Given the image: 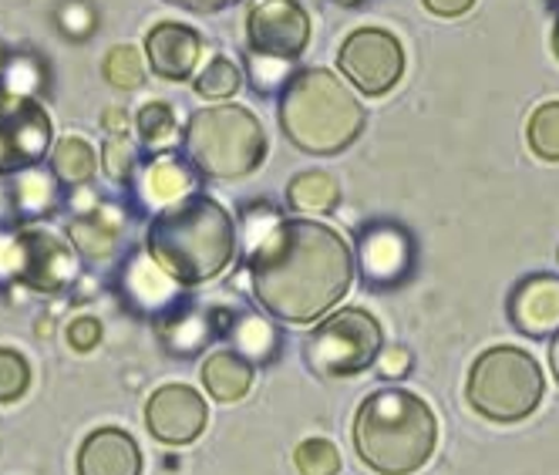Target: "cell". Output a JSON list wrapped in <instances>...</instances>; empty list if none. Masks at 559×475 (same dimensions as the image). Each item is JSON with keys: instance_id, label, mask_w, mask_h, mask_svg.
Wrapping results in <instances>:
<instances>
[{"instance_id": "30bf717a", "label": "cell", "mask_w": 559, "mask_h": 475, "mask_svg": "<svg viewBox=\"0 0 559 475\" xmlns=\"http://www.w3.org/2000/svg\"><path fill=\"white\" fill-rule=\"evenodd\" d=\"M206 421H210L206 399L189 384H166L152 391L145 402V425L152 431V439L173 449L195 442L206 431Z\"/></svg>"}, {"instance_id": "484cf974", "label": "cell", "mask_w": 559, "mask_h": 475, "mask_svg": "<svg viewBox=\"0 0 559 475\" xmlns=\"http://www.w3.org/2000/svg\"><path fill=\"white\" fill-rule=\"evenodd\" d=\"M102 71H105V82L118 92H132L145 82V64L139 58V51L132 45H118L105 55L102 61Z\"/></svg>"}, {"instance_id": "d6a6232c", "label": "cell", "mask_w": 559, "mask_h": 475, "mask_svg": "<svg viewBox=\"0 0 559 475\" xmlns=\"http://www.w3.org/2000/svg\"><path fill=\"white\" fill-rule=\"evenodd\" d=\"M102 166H105V173H108L115 182H126V179L132 176V166H135V152H132V145H129L126 139L111 135V139L105 142V152H102Z\"/></svg>"}, {"instance_id": "d6986e66", "label": "cell", "mask_w": 559, "mask_h": 475, "mask_svg": "<svg viewBox=\"0 0 559 475\" xmlns=\"http://www.w3.org/2000/svg\"><path fill=\"white\" fill-rule=\"evenodd\" d=\"M192 186H195L192 169H189L186 163H179V158H173V155H158V158H152V163H148V166L142 169V176H139V192H142V200H145L148 206H155L158 213L169 210V206H176V203H182V200H189V195H192Z\"/></svg>"}, {"instance_id": "4dcf8cb0", "label": "cell", "mask_w": 559, "mask_h": 475, "mask_svg": "<svg viewBox=\"0 0 559 475\" xmlns=\"http://www.w3.org/2000/svg\"><path fill=\"white\" fill-rule=\"evenodd\" d=\"M31 388V368L17 351L0 347V402H17Z\"/></svg>"}, {"instance_id": "277c9868", "label": "cell", "mask_w": 559, "mask_h": 475, "mask_svg": "<svg viewBox=\"0 0 559 475\" xmlns=\"http://www.w3.org/2000/svg\"><path fill=\"white\" fill-rule=\"evenodd\" d=\"M438 442V421L431 408L405 388H381L368 394L354 418V449L378 475L418 472Z\"/></svg>"}, {"instance_id": "f1b7e54d", "label": "cell", "mask_w": 559, "mask_h": 475, "mask_svg": "<svg viewBox=\"0 0 559 475\" xmlns=\"http://www.w3.org/2000/svg\"><path fill=\"white\" fill-rule=\"evenodd\" d=\"M14 203L24 216L48 213L55 206V182L41 173H24L14 186Z\"/></svg>"}, {"instance_id": "2e32d148", "label": "cell", "mask_w": 559, "mask_h": 475, "mask_svg": "<svg viewBox=\"0 0 559 475\" xmlns=\"http://www.w3.org/2000/svg\"><path fill=\"white\" fill-rule=\"evenodd\" d=\"M24 250H27L24 284H31L34 290H61L74 281V273H78L74 253L71 247L55 240V236L24 233Z\"/></svg>"}, {"instance_id": "7a4b0ae2", "label": "cell", "mask_w": 559, "mask_h": 475, "mask_svg": "<svg viewBox=\"0 0 559 475\" xmlns=\"http://www.w3.org/2000/svg\"><path fill=\"white\" fill-rule=\"evenodd\" d=\"M236 223L210 195L163 210L148 226V257L179 284L195 287L219 276L236 257Z\"/></svg>"}, {"instance_id": "8fae6325", "label": "cell", "mask_w": 559, "mask_h": 475, "mask_svg": "<svg viewBox=\"0 0 559 475\" xmlns=\"http://www.w3.org/2000/svg\"><path fill=\"white\" fill-rule=\"evenodd\" d=\"M357 263H361L365 284L374 290L402 287L415 266L412 236L394 223H374L357 240Z\"/></svg>"}, {"instance_id": "ffe728a7", "label": "cell", "mask_w": 559, "mask_h": 475, "mask_svg": "<svg viewBox=\"0 0 559 475\" xmlns=\"http://www.w3.org/2000/svg\"><path fill=\"white\" fill-rule=\"evenodd\" d=\"M257 378V365H250L236 351H213L203 361V384L216 402H239L247 399Z\"/></svg>"}, {"instance_id": "ac0fdd59", "label": "cell", "mask_w": 559, "mask_h": 475, "mask_svg": "<svg viewBox=\"0 0 559 475\" xmlns=\"http://www.w3.org/2000/svg\"><path fill=\"white\" fill-rule=\"evenodd\" d=\"M223 337L233 341V351L243 354L250 365H270L280 354V331L260 313L223 310Z\"/></svg>"}, {"instance_id": "5b68a950", "label": "cell", "mask_w": 559, "mask_h": 475, "mask_svg": "<svg viewBox=\"0 0 559 475\" xmlns=\"http://www.w3.org/2000/svg\"><path fill=\"white\" fill-rule=\"evenodd\" d=\"M182 142L192 169L213 182L247 179L266 158V132L243 105H213L192 111Z\"/></svg>"}, {"instance_id": "e575fe53", "label": "cell", "mask_w": 559, "mask_h": 475, "mask_svg": "<svg viewBox=\"0 0 559 475\" xmlns=\"http://www.w3.org/2000/svg\"><path fill=\"white\" fill-rule=\"evenodd\" d=\"M98 341H102V324L95 321V317H78V321H71V328H68V344H71L74 351H92Z\"/></svg>"}, {"instance_id": "9c48e42d", "label": "cell", "mask_w": 559, "mask_h": 475, "mask_svg": "<svg viewBox=\"0 0 559 475\" xmlns=\"http://www.w3.org/2000/svg\"><path fill=\"white\" fill-rule=\"evenodd\" d=\"M250 51L260 61L287 64L310 45V17L297 0H263L250 14Z\"/></svg>"}, {"instance_id": "60d3db41", "label": "cell", "mask_w": 559, "mask_h": 475, "mask_svg": "<svg viewBox=\"0 0 559 475\" xmlns=\"http://www.w3.org/2000/svg\"><path fill=\"white\" fill-rule=\"evenodd\" d=\"M0 71H4V51H0Z\"/></svg>"}, {"instance_id": "4fadbf2b", "label": "cell", "mask_w": 559, "mask_h": 475, "mask_svg": "<svg viewBox=\"0 0 559 475\" xmlns=\"http://www.w3.org/2000/svg\"><path fill=\"white\" fill-rule=\"evenodd\" d=\"M509 321L526 337H556L559 334V276L533 273L523 276L509 294Z\"/></svg>"}, {"instance_id": "603a6c76", "label": "cell", "mask_w": 559, "mask_h": 475, "mask_svg": "<svg viewBox=\"0 0 559 475\" xmlns=\"http://www.w3.org/2000/svg\"><path fill=\"white\" fill-rule=\"evenodd\" d=\"M98 169V155L95 149L78 139V135H68L55 145L51 152V173L58 176V182L64 186H85Z\"/></svg>"}, {"instance_id": "d4e9b609", "label": "cell", "mask_w": 559, "mask_h": 475, "mask_svg": "<svg viewBox=\"0 0 559 475\" xmlns=\"http://www.w3.org/2000/svg\"><path fill=\"white\" fill-rule=\"evenodd\" d=\"M71 236H74L78 250H82L85 257H92V260H105V257H111V253H115L118 226H115V223H108L102 213H95V216H88V219H78V223L71 226Z\"/></svg>"}, {"instance_id": "52a82bcc", "label": "cell", "mask_w": 559, "mask_h": 475, "mask_svg": "<svg viewBox=\"0 0 559 475\" xmlns=\"http://www.w3.org/2000/svg\"><path fill=\"white\" fill-rule=\"evenodd\" d=\"M384 347V331L365 307L328 313L307 337V365L324 378H350L368 371Z\"/></svg>"}, {"instance_id": "9a60e30c", "label": "cell", "mask_w": 559, "mask_h": 475, "mask_svg": "<svg viewBox=\"0 0 559 475\" xmlns=\"http://www.w3.org/2000/svg\"><path fill=\"white\" fill-rule=\"evenodd\" d=\"M78 475H142V452L122 428H98L78 449Z\"/></svg>"}, {"instance_id": "44dd1931", "label": "cell", "mask_w": 559, "mask_h": 475, "mask_svg": "<svg viewBox=\"0 0 559 475\" xmlns=\"http://www.w3.org/2000/svg\"><path fill=\"white\" fill-rule=\"evenodd\" d=\"M341 203V186L331 173L310 169L297 173L287 186V206L294 213H313V216H328Z\"/></svg>"}, {"instance_id": "7402d4cb", "label": "cell", "mask_w": 559, "mask_h": 475, "mask_svg": "<svg viewBox=\"0 0 559 475\" xmlns=\"http://www.w3.org/2000/svg\"><path fill=\"white\" fill-rule=\"evenodd\" d=\"M216 321L213 313L203 310H176L169 313V321H163V341L173 354L179 358H192V354L203 351L213 337H216Z\"/></svg>"}, {"instance_id": "83f0119b", "label": "cell", "mask_w": 559, "mask_h": 475, "mask_svg": "<svg viewBox=\"0 0 559 475\" xmlns=\"http://www.w3.org/2000/svg\"><path fill=\"white\" fill-rule=\"evenodd\" d=\"M294 465L300 475H337L341 449L331 439H304L294 452Z\"/></svg>"}, {"instance_id": "ab89813d", "label": "cell", "mask_w": 559, "mask_h": 475, "mask_svg": "<svg viewBox=\"0 0 559 475\" xmlns=\"http://www.w3.org/2000/svg\"><path fill=\"white\" fill-rule=\"evenodd\" d=\"M552 51H556V58H559V21H556V27H552Z\"/></svg>"}, {"instance_id": "74e56055", "label": "cell", "mask_w": 559, "mask_h": 475, "mask_svg": "<svg viewBox=\"0 0 559 475\" xmlns=\"http://www.w3.org/2000/svg\"><path fill=\"white\" fill-rule=\"evenodd\" d=\"M173 4H179V8H186V11L210 14V11H223V8H229L233 0H173Z\"/></svg>"}, {"instance_id": "836d02e7", "label": "cell", "mask_w": 559, "mask_h": 475, "mask_svg": "<svg viewBox=\"0 0 559 475\" xmlns=\"http://www.w3.org/2000/svg\"><path fill=\"white\" fill-rule=\"evenodd\" d=\"M374 368H378V375L388 378V381L405 378V375L412 371V351H408L405 344H388V347H381Z\"/></svg>"}, {"instance_id": "3957f363", "label": "cell", "mask_w": 559, "mask_h": 475, "mask_svg": "<svg viewBox=\"0 0 559 475\" xmlns=\"http://www.w3.org/2000/svg\"><path fill=\"white\" fill-rule=\"evenodd\" d=\"M368 111L328 68H304L280 92V129L304 155H341L361 139Z\"/></svg>"}, {"instance_id": "8d00e7d4", "label": "cell", "mask_w": 559, "mask_h": 475, "mask_svg": "<svg viewBox=\"0 0 559 475\" xmlns=\"http://www.w3.org/2000/svg\"><path fill=\"white\" fill-rule=\"evenodd\" d=\"M105 129L111 135H118V139H126V132H129V115L122 108H108L105 111Z\"/></svg>"}, {"instance_id": "1f68e13d", "label": "cell", "mask_w": 559, "mask_h": 475, "mask_svg": "<svg viewBox=\"0 0 559 475\" xmlns=\"http://www.w3.org/2000/svg\"><path fill=\"white\" fill-rule=\"evenodd\" d=\"M284 223V216H280L270 203H247L243 210V233H247V244H250V253L266 240V236Z\"/></svg>"}, {"instance_id": "6da1fadb", "label": "cell", "mask_w": 559, "mask_h": 475, "mask_svg": "<svg viewBox=\"0 0 559 475\" xmlns=\"http://www.w3.org/2000/svg\"><path fill=\"white\" fill-rule=\"evenodd\" d=\"M354 284L347 240L313 219H284L250 253V290L257 304L287 324H313Z\"/></svg>"}, {"instance_id": "4316f807", "label": "cell", "mask_w": 559, "mask_h": 475, "mask_svg": "<svg viewBox=\"0 0 559 475\" xmlns=\"http://www.w3.org/2000/svg\"><path fill=\"white\" fill-rule=\"evenodd\" d=\"M239 85H243L239 68L229 58H213L195 78V95L199 98H233L239 92Z\"/></svg>"}, {"instance_id": "8992f818", "label": "cell", "mask_w": 559, "mask_h": 475, "mask_svg": "<svg viewBox=\"0 0 559 475\" xmlns=\"http://www.w3.org/2000/svg\"><path fill=\"white\" fill-rule=\"evenodd\" d=\"M543 371L523 347H489L468 371V405L489 421H523L543 402Z\"/></svg>"}, {"instance_id": "7c38bea8", "label": "cell", "mask_w": 559, "mask_h": 475, "mask_svg": "<svg viewBox=\"0 0 559 475\" xmlns=\"http://www.w3.org/2000/svg\"><path fill=\"white\" fill-rule=\"evenodd\" d=\"M51 142V122L34 98L0 102V173L31 166Z\"/></svg>"}, {"instance_id": "5bb4252c", "label": "cell", "mask_w": 559, "mask_h": 475, "mask_svg": "<svg viewBox=\"0 0 559 475\" xmlns=\"http://www.w3.org/2000/svg\"><path fill=\"white\" fill-rule=\"evenodd\" d=\"M145 51H148V64L158 78L186 82V78L195 71L199 58H203V37L179 21H163L148 31Z\"/></svg>"}, {"instance_id": "f35d334b", "label": "cell", "mask_w": 559, "mask_h": 475, "mask_svg": "<svg viewBox=\"0 0 559 475\" xmlns=\"http://www.w3.org/2000/svg\"><path fill=\"white\" fill-rule=\"evenodd\" d=\"M549 365H552V375L559 381V334L552 337V347H549Z\"/></svg>"}, {"instance_id": "cb8c5ba5", "label": "cell", "mask_w": 559, "mask_h": 475, "mask_svg": "<svg viewBox=\"0 0 559 475\" xmlns=\"http://www.w3.org/2000/svg\"><path fill=\"white\" fill-rule=\"evenodd\" d=\"M526 139L539 158H546V163H559V102H546L530 115Z\"/></svg>"}, {"instance_id": "d590c367", "label": "cell", "mask_w": 559, "mask_h": 475, "mask_svg": "<svg viewBox=\"0 0 559 475\" xmlns=\"http://www.w3.org/2000/svg\"><path fill=\"white\" fill-rule=\"evenodd\" d=\"M421 4L435 17H462L475 8V0H421Z\"/></svg>"}, {"instance_id": "ba28073f", "label": "cell", "mask_w": 559, "mask_h": 475, "mask_svg": "<svg viewBox=\"0 0 559 475\" xmlns=\"http://www.w3.org/2000/svg\"><path fill=\"white\" fill-rule=\"evenodd\" d=\"M337 64L347 82L368 98L388 95L405 74V51L397 37L381 27H361L344 37Z\"/></svg>"}, {"instance_id": "e0dca14e", "label": "cell", "mask_w": 559, "mask_h": 475, "mask_svg": "<svg viewBox=\"0 0 559 475\" xmlns=\"http://www.w3.org/2000/svg\"><path fill=\"white\" fill-rule=\"evenodd\" d=\"M179 281L169 276L152 257H135L122 273V294L139 313H166L179 300Z\"/></svg>"}, {"instance_id": "f546056e", "label": "cell", "mask_w": 559, "mask_h": 475, "mask_svg": "<svg viewBox=\"0 0 559 475\" xmlns=\"http://www.w3.org/2000/svg\"><path fill=\"white\" fill-rule=\"evenodd\" d=\"M139 135L148 149H163L176 135V115L166 102H152L139 111Z\"/></svg>"}]
</instances>
